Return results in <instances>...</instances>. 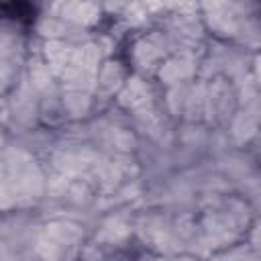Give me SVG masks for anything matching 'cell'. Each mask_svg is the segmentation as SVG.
I'll use <instances>...</instances> for the list:
<instances>
[{
    "label": "cell",
    "mask_w": 261,
    "mask_h": 261,
    "mask_svg": "<svg viewBox=\"0 0 261 261\" xmlns=\"http://www.w3.org/2000/svg\"><path fill=\"white\" fill-rule=\"evenodd\" d=\"M2 8H6V10H14V14H10L12 18H22V16H33L35 14V8L33 6H29V4H4Z\"/></svg>",
    "instance_id": "1"
}]
</instances>
